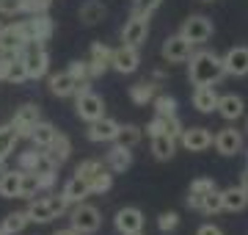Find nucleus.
Wrapping results in <instances>:
<instances>
[{"label": "nucleus", "instance_id": "obj_1", "mask_svg": "<svg viewBox=\"0 0 248 235\" xmlns=\"http://www.w3.org/2000/svg\"><path fill=\"white\" fill-rule=\"evenodd\" d=\"M187 78L193 86H215L221 83V78L226 75L223 69V58L215 55L213 50H199V53H190L187 58Z\"/></svg>", "mask_w": 248, "mask_h": 235}, {"label": "nucleus", "instance_id": "obj_2", "mask_svg": "<svg viewBox=\"0 0 248 235\" xmlns=\"http://www.w3.org/2000/svg\"><path fill=\"white\" fill-rule=\"evenodd\" d=\"M75 174L89 183L91 194H105V191H110V185H113V172H110L102 161H83L78 169H75Z\"/></svg>", "mask_w": 248, "mask_h": 235}, {"label": "nucleus", "instance_id": "obj_3", "mask_svg": "<svg viewBox=\"0 0 248 235\" xmlns=\"http://www.w3.org/2000/svg\"><path fill=\"white\" fill-rule=\"evenodd\" d=\"M22 64H25V72H28V81H39L45 78L47 69H50V55H47L45 45L42 42H28L22 47Z\"/></svg>", "mask_w": 248, "mask_h": 235}, {"label": "nucleus", "instance_id": "obj_4", "mask_svg": "<svg viewBox=\"0 0 248 235\" xmlns=\"http://www.w3.org/2000/svg\"><path fill=\"white\" fill-rule=\"evenodd\" d=\"M69 221L80 235H94L102 227V213L94 205H89V202H78L69 213Z\"/></svg>", "mask_w": 248, "mask_h": 235}, {"label": "nucleus", "instance_id": "obj_5", "mask_svg": "<svg viewBox=\"0 0 248 235\" xmlns=\"http://www.w3.org/2000/svg\"><path fill=\"white\" fill-rule=\"evenodd\" d=\"M149 36V11H141L135 9L133 17L124 22L122 28V45H130V47H141Z\"/></svg>", "mask_w": 248, "mask_h": 235}, {"label": "nucleus", "instance_id": "obj_6", "mask_svg": "<svg viewBox=\"0 0 248 235\" xmlns=\"http://www.w3.org/2000/svg\"><path fill=\"white\" fill-rule=\"evenodd\" d=\"M25 45H28V36H25V28H22V19L0 28V53L22 55V47Z\"/></svg>", "mask_w": 248, "mask_h": 235}, {"label": "nucleus", "instance_id": "obj_7", "mask_svg": "<svg viewBox=\"0 0 248 235\" xmlns=\"http://www.w3.org/2000/svg\"><path fill=\"white\" fill-rule=\"evenodd\" d=\"M75 111L83 122H97L105 117V100L94 91H80L75 94Z\"/></svg>", "mask_w": 248, "mask_h": 235}, {"label": "nucleus", "instance_id": "obj_8", "mask_svg": "<svg viewBox=\"0 0 248 235\" xmlns=\"http://www.w3.org/2000/svg\"><path fill=\"white\" fill-rule=\"evenodd\" d=\"M179 34H182L190 45H204V42L215 34V28H213V19H207L204 14H193V17H187L185 22H182V31H179Z\"/></svg>", "mask_w": 248, "mask_h": 235}, {"label": "nucleus", "instance_id": "obj_9", "mask_svg": "<svg viewBox=\"0 0 248 235\" xmlns=\"http://www.w3.org/2000/svg\"><path fill=\"white\" fill-rule=\"evenodd\" d=\"M42 119V111L36 102H25V105H19L14 111V117H11V127L17 130L19 138H31V130L36 127V122Z\"/></svg>", "mask_w": 248, "mask_h": 235}, {"label": "nucleus", "instance_id": "obj_10", "mask_svg": "<svg viewBox=\"0 0 248 235\" xmlns=\"http://www.w3.org/2000/svg\"><path fill=\"white\" fill-rule=\"evenodd\" d=\"M22 28H25L28 42H42V45L53 36V31H55L50 14H31L28 19H22Z\"/></svg>", "mask_w": 248, "mask_h": 235}, {"label": "nucleus", "instance_id": "obj_11", "mask_svg": "<svg viewBox=\"0 0 248 235\" xmlns=\"http://www.w3.org/2000/svg\"><path fill=\"white\" fill-rule=\"evenodd\" d=\"M213 147L223 158H232V155H240L243 152V133L234 130V127H223L213 136Z\"/></svg>", "mask_w": 248, "mask_h": 235}, {"label": "nucleus", "instance_id": "obj_12", "mask_svg": "<svg viewBox=\"0 0 248 235\" xmlns=\"http://www.w3.org/2000/svg\"><path fill=\"white\" fill-rule=\"evenodd\" d=\"M110 67L122 75H133L138 67H141V55H138V47L122 45L113 50V58H110Z\"/></svg>", "mask_w": 248, "mask_h": 235}, {"label": "nucleus", "instance_id": "obj_13", "mask_svg": "<svg viewBox=\"0 0 248 235\" xmlns=\"http://www.w3.org/2000/svg\"><path fill=\"white\" fill-rule=\"evenodd\" d=\"M179 144L185 147L187 152H204L213 147V133L207 127H185L182 136H179Z\"/></svg>", "mask_w": 248, "mask_h": 235}, {"label": "nucleus", "instance_id": "obj_14", "mask_svg": "<svg viewBox=\"0 0 248 235\" xmlns=\"http://www.w3.org/2000/svg\"><path fill=\"white\" fill-rule=\"evenodd\" d=\"M190 53H193V45L187 42L182 34H177V36H169L166 42H163V58L169 64H182L190 58Z\"/></svg>", "mask_w": 248, "mask_h": 235}, {"label": "nucleus", "instance_id": "obj_15", "mask_svg": "<svg viewBox=\"0 0 248 235\" xmlns=\"http://www.w3.org/2000/svg\"><path fill=\"white\" fill-rule=\"evenodd\" d=\"M119 122L116 119H97V122H89V130H86V136H89V141H97V144H102V141H116V136H119Z\"/></svg>", "mask_w": 248, "mask_h": 235}, {"label": "nucleus", "instance_id": "obj_16", "mask_svg": "<svg viewBox=\"0 0 248 235\" xmlns=\"http://www.w3.org/2000/svg\"><path fill=\"white\" fill-rule=\"evenodd\" d=\"M113 224H116V230H119L122 235L141 233L143 230V213L138 208H122V210H116Z\"/></svg>", "mask_w": 248, "mask_h": 235}, {"label": "nucleus", "instance_id": "obj_17", "mask_svg": "<svg viewBox=\"0 0 248 235\" xmlns=\"http://www.w3.org/2000/svg\"><path fill=\"white\" fill-rule=\"evenodd\" d=\"M105 166H108V169H110L113 174L127 172V169L133 166V150L116 141V144L108 150V155H105Z\"/></svg>", "mask_w": 248, "mask_h": 235}, {"label": "nucleus", "instance_id": "obj_18", "mask_svg": "<svg viewBox=\"0 0 248 235\" xmlns=\"http://www.w3.org/2000/svg\"><path fill=\"white\" fill-rule=\"evenodd\" d=\"M110 58H113V50L102 42H94L91 45V55H89V69H91V78H99L110 69Z\"/></svg>", "mask_w": 248, "mask_h": 235}, {"label": "nucleus", "instance_id": "obj_19", "mask_svg": "<svg viewBox=\"0 0 248 235\" xmlns=\"http://www.w3.org/2000/svg\"><path fill=\"white\" fill-rule=\"evenodd\" d=\"M223 69H226V75H234V78L248 75V47L243 45L232 47L229 53L223 55Z\"/></svg>", "mask_w": 248, "mask_h": 235}, {"label": "nucleus", "instance_id": "obj_20", "mask_svg": "<svg viewBox=\"0 0 248 235\" xmlns=\"http://www.w3.org/2000/svg\"><path fill=\"white\" fill-rule=\"evenodd\" d=\"M28 218L31 221H36V224H47V221H53V218H58V210H55L53 199L45 197V199H33L31 205H28Z\"/></svg>", "mask_w": 248, "mask_h": 235}, {"label": "nucleus", "instance_id": "obj_21", "mask_svg": "<svg viewBox=\"0 0 248 235\" xmlns=\"http://www.w3.org/2000/svg\"><path fill=\"white\" fill-rule=\"evenodd\" d=\"M45 155H47V161L53 163L55 169H58V166H63V163L69 161V155H72V141H69V136L58 133V136H55V141L45 150Z\"/></svg>", "mask_w": 248, "mask_h": 235}, {"label": "nucleus", "instance_id": "obj_22", "mask_svg": "<svg viewBox=\"0 0 248 235\" xmlns=\"http://www.w3.org/2000/svg\"><path fill=\"white\" fill-rule=\"evenodd\" d=\"M221 199H223V210H229V213H240V210L248 208V191L243 188V185H229V188H223Z\"/></svg>", "mask_w": 248, "mask_h": 235}, {"label": "nucleus", "instance_id": "obj_23", "mask_svg": "<svg viewBox=\"0 0 248 235\" xmlns=\"http://www.w3.org/2000/svg\"><path fill=\"white\" fill-rule=\"evenodd\" d=\"M210 191H215L213 177H196V180L190 183V191H187V208L202 210V202H204V197H207Z\"/></svg>", "mask_w": 248, "mask_h": 235}, {"label": "nucleus", "instance_id": "obj_24", "mask_svg": "<svg viewBox=\"0 0 248 235\" xmlns=\"http://www.w3.org/2000/svg\"><path fill=\"white\" fill-rule=\"evenodd\" d=\"M215 111H218L226 122H234V119H240L246 114V102H243V97H237V94H223V97H218V108Z\"/></svg>", "mask_w": 248, "mask_h": 235}, {"label": "nucleus", "instance_id": "obj_25", "mask_svg": "<svg viewBox=\"0 0 248 235\" xmlns=\"http://www.w3.org/2000/svg\"><path fill=\"white\" fill-rule=\"evenodd\" d=\"M193 108L199 114H213L218 108V94L215 86H196L193 89Z\"/></svg>", "mask_w": 248, "mask_h": 235}, {"label": "nucleus", "instance_id": "obj_26", "mask_svg": "<svg viewBox=\"0 0 248 235\" xmlns=\"http://www.w3.org/2000/svg\"><path fill=\"white\" fill-rule=\"evenodd\" d=\"M19 191H22V172H19V169H6V172H0V197L19 199Z\"/></svg>", "mask_w": 248, "mask_h": 235}, {"label": "nucleus", "instance_id": "obj_27", "mask_svg": "<svg viewBox=\"0 0 248 235\" xmlns=\"http://www.w3.org/2000/svg\"><path fill=\"white\" fill-rule=\"evenodd\" d=\"M55 136H58L55 125H53V122H45V119H39L36 127L31 130V141H33L36 150H47V147L55 141Z\"/></svg>", "mask_w": 248, "mask_h": 235}, {"label": "nucleus", "instance_id": "obj_28", "mask_svg": "<svg viewBox=\"0 0 248 235\" xmlns=\"http://www.w3.org/2000/svg\"><path fill=\"white\" fill-rule=\"evenodd\" d=\"M177 141L171 133H160V136L152 138V155L157 158V161H171L174 152H177Z\"/></svg>", "mask_w": 248, "mask_h": 235}, {"label": "nucleus", "instance_id": "obj_29", "mask_svg": "<svg viewBox=\"0 0 248 235\" xmlns=\"http://www.w3.org/2000/svg\"><path fill=\"white\" fill-rule=\"evenodd\" d=\"M78 83L80 81H75V78L69 75V69H66V72H58V75L50 78V91H53L55 97H75Z\"/></svg>", "mask_w": 248, "mask_h": 235}, {"label": "nucleus", "instance_id": "obj_30", "mask_svg": "<svg viewBox=\"0 0 248 235\" xmlns=\"http://www.w3.org/2000/svg\"><path fill=\"white\" fill-rule=\"evenodd\" d=\"M63 197H66V202L69 205H78V202H86V197H91V188H89V183L83 180V177H72L66 185H63V191H61Z\"/></svg>", "mask_w": 248, "mask_h": 235}, {"label": "nucleus", "instance_id": "obj_31", "mask_svg": "<svg viewBox=\"0 0 248 235\" xmlns=\"http://www.w3.org/2000/svg\"><path fill=\"white\" fill-rule=\"evenodd\" d=\"M108 14V9L99 3V0H86L83 6H80V19H83V25H97L102 22Z\"/></svg>", "mask_w": 248, "mask_h": 235}, {"label": "nucleus", "instance_id": "obj_32", "mask_svg": "<svg viewBox=\"0 0 248 235\" xmlns=\"http://www.w3.org/2000/svg\"><path fill=\"white\" fill-rule=\"evenodd\" d=\"M157 97V86L149 81H141L130 86V100H133L135 105H152V100Z\"/></svg>", "mask_w": 248, "mask_h": 235}, {"label": "nucleus", "instance_id": "obj_33", "mask_svg": "<svg viewBox=\"0 0 248 235\" xmlns=\"http://www.w3.org/2000/svg\"><path fill=\"white\" fill-rule=\"evenodd\" d=\"M17 141H19V136H17V130L11 127V122L9 125H0V161H9L11 152L17 150Z\"/></svg>", "mask_w": 248, "mask_h": 235}, {"label": "nucleus", "instance_id": "obj_34", "mask_svg": "<svg viewBox=\"0 0 248 235\" xmlns=\"http://www.w3.org/2000/svg\"><path fill=\"white\" fill-rule=\"evenodd\" d=\"M28 221H31V218H28L25 210H14V213H9V216L0 221V230H3L6 235H17L28 227Z\"/></svg>", "mask_w": 248, "mask_h": 235}, {"label": "nucleus", "instance_id": "obj_35", "mask_svg": "<svg viewBox=\"0 0 248 235\" xmlns=\"http://www.w3.org/2000/svg\"><path fill=\"white\" fill-rule=\"evenodd\" d=\"M152 108H155V114L157 117H177V100L169 97V94H157V97L152 100Z\"/></svg>", "mask_w": 248, "mask_h": 235}, {"label": "nucleus", "instance_id": "obj_36", "mask_svg": "<svg viewBox=\"0 0 248 235\" xmlns=\"http://www.w3.org/2000/svg\"><path fill=\"white\" fill-rule=\"evenodd\" d=\"M116 141L133 150V147L141 141V127H138V125H122V127H119V136H116Z\"/></svg>", "mask_w": 248, "mask_h": 235}, {"label": "nucleus", "instance_id": "obj_37", "mask_svg": "<svg viewBox=\"0 0 248 235\" xmlns=\"http://www.w3.org/2000/svg\"><path fill=\"white\" fill-rule=\"evenodd\" d=\"M36 194H39V174L22 172V191H19V199H33Z\"/></svg>", "mask_w": 248, "mask_h": 235}, {"label": "nucleus", "instance_id": "obj_38", "mask_svg": "<svg viewBox=\"0 0 248 235\" xmlns=\"http://www.w3.org/2000/svg\"><path fill=\"white\" fill-rule=\"evenodd\" d=\"M221 210H223V199H221V191L215 188V191H210V194L204 197V202H202V213L213 216V213H221Z\"/></svg>", "mask_w": 248, "mask_h": 235}, {"label": "nucleus", "instance_id": "obj_39", "mask_svg": "<svg viewBox=\"0 0 248 235\" xmlns=\"http://www.w3.org/2000/svg\"><path fill=\"white\" fill-rule=\"evenodd\" d=\"M50 3H53V0H22V17L47 14V11H50Z\"/></svg>", "mask_w": 248, "mask_h": 235}, {"label": "nucleus", "instance_id": "obj_40", "mask_svg": "<svg viewBox=\"0 0 248 235\" xmlns=\"http://www.w3.org/2000/svg\"><path fill=\"white\" fill-rule=\"evenodd\" d=\"M157 227H160V233H171V230H177V227H179V213H174V210H169V213H160Z\"/></svg>", "mask_w": 248, "mask_h": 235}, {"label": "nucleus", "instance_id": "obj_41", "mask_svg": "<svg viewBox=\"0 0 248 235\" xmlns=\"http://www.w3.org/2000/svg\"><path fill=\"white\" fill-rule=\"evenodd\" d=\"M28 81V72H25V64H22V58H14L11 61V72H9V83H25Z\"/></svg>", "mask_w": 248, "mask_h": 235}, {"label": "nucleus", "instance_id": "obj_42", "mask_svg": "<svg viewBox=\"0 0 248 235\" xmlns=\"http://www.w3.org/2000/svg\"><path fill=\"white\" fill-rule=\"evenodd\" d=\"M69 75L75 78V81H91L89 61H72L69 64Z\"/></svg>", "mask_w": 248, "mask_h": 235}, {"label": "nucleus", "instance_id": "obj_43", "mask_svg": "<svg viewBox=\"0 0 248 235\" xmlns=\"http://www.w3.org/2000/svg\"><path fill=\"white\" fill-rule=\"evenodd\" d=\"M58 169H39V191H50L55 185V180H58Z\"/></svg>", "mask_w": 248, "mask_h": 235}, {"label": "nucleus", "instance_id": "obj_44", "mask_svg": "<svg viewBox=\"0 0 248 235\" xmlns=\"http://www.w3.org/2000/svg\"><path fill=\"white\" fill-rule=\"evenodd\" d=\"M3 17H22V0H0Z\"/></svg>", "mask_w": 248, "mask_h": 235}, {"label": "nucleus", "instance_id": "obj_45", "mask_svg": "<svg viewBox=\"0 0 248 235\" xmlns=\"http://www.w3.org/2000/svg\"><path fill=\"white\" fill-rule=\"evenodd\" d=\"M160 133H169V119H166V117H155L149 125H146V136H149V138L160 136Z\"/></svg>", "mask_w": 248, "mask_h": 235}, {"label": "nucleus", "instance_id": "obj_46", "mask_svg": "<svg viewBox=\"0 0 248 235\" xmlns=\"http://www.w3.org/2000/svg\"><path fill=\"white\" fill-rule=\"evenodd\" d=\"M17 55H6V53H0V81H6L9 83V72H11V61H14Z\"/></svg>", "mask_w": 248, "mask_h": 235}, {"label": "nucleus", "instance_id": "obj_47", "mask_svg": "<svg viewBox=\"0 0 248 235\" xmlns=\"http://www.w3.org/2000/svg\"><path fill=\"white\" fill-rule=\"evenodd\" d=\"M133 3H135V9H141V11H149V14H152V11L157 9V6L163 3V0H133Z\"/></svg>", "mask_w": 248, "mask_h": 235}, {"label": "nucleus", "instance_id": "obj_48", "mask_svg": "<svg viewBox=\"0 0 248 235\" xmlns=\"http://www.w3.org/2000/svg\"><path fill=\"white\" fill-rule=\"evenodd\" d=\"M182 130H185V127H182L179 117H169V133H171V136L179 138V136H182Z\"/></svg>", "mask_w": 248, "mask_h": 235}, {"label": "nucleus", "instance_id": "obj_49", "mask_svg": "<svg viewBox=\"0 0 248 235\" xmlns=\"http://www.w3.org/2000/svg\"><path fill=\"white\" fill-rule=\"evenodd\" d=\"M196 235H223V230L215 227V224H202L199 230H196Z\"/></svg>", "mask_w": 248, "mask_h": 235}, {"label": "nucleus", "instance_id": "obj_50", "mask_svg": "<svg viewBox=\"0 0 248 235\" xmlns=\"http://www.w3.org/2000/svg\"><path fill=\"white\" fill-rule=\"evenodd\" d=\"M53 235H80V233L75 230V227H66V230H55Z\"/></svg>", "mask_w": 248, "mask_h": 235}, {"label": "nucleus", "instance_id": "obj_51", "mask_svg": "<svg viewBox=\"0 0 248 235\" xmlns=\"http://www.w3.org/2000/svg\"><path fill=\"white\" fill-rule=\"evenodd\" d=\"M240 185H243V188L248 191V169H246V172H243V174H240Z\"/></svg>", "mask_w": 248, "mask_h": 235}, {"label": "nucleus", "instance_id": "obj_52", "mask_svg": "<svg viewBox=\"0 0 248 235\" xmlns=\"http://www.w3.org/2000/svg\"><path fill=\"white\" fill-rule=\"evenodd\" d=\"M127 235H143V230H141V233H127Z\"/></svg>", "mask_w": 248, "mask_h": 235}, {"label": "nucleus", "instance_id": "obj_53", "mask_svg": "<svg viewBox=\"0 0 248 235\" xmlns=\"http://www.w3.org/2000/svg\"><path fill=\"white\" fill-rule=\"evenodd\" d=\"M246 130H248V119H246Z\"/></svg>", "mask_w": 248, "mask_h": 235}, {"label": "nucleus", "instance_id": "obj_54", "mask_svg": "<svg viewBox=\"0 0 248 235\" xmlns=\"http://www.w3.org/2000/svg\"><path fill=\"white\" fill-rule=\"evenodd\" d=\"M0 235H6V233H3V230H0Z\"/></svg>", "mask_w": 248, "mask_h": 235}, {"label": "nucleus", "instance_id": "obj_55", "mask_svg": "<svg viewBox=\"0 0 248 235\" xmlns=\"http://www.w3.org/2000/svg\"><path fill=\"white\" fill-rule=\"evenodd\" d=\"M0 28H3V25H0Z\"/></svg>", "mask_w": 248, "mask_h": 235}, {"label": "nucleus", "instance_id": "obj_56", "mask_svg": "<svg viewBox=\"0 0 248 235\" xmlns=\"http://www.w3.org/2000/svg\"><path fill=\"white\" fill-rule=\"evenodd\" d=\"M246 155H248V152H246Z\"/></svg>", "mask_w": 248, "mask_h": 235}]
</instances>
